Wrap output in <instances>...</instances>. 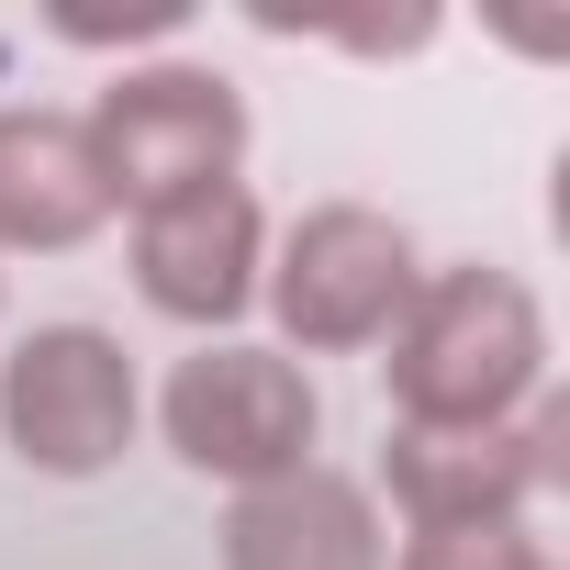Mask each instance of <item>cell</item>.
I'll return each instance as SVG.
<instances>
[{
    "label": "cell",
    "mask_w": 570,
    "mask_h": 570,
    "mask_svg": "<svg viewBox=\"0 0 570 570\" xmlns=\"http://www.w3.org/2000/svg\"><path fill=\"white\" fill-rule=\"evenodd\" d=\"M381 381L392 425H514L548 392V303L492 257H448L381 336Z\"/></svg>",
    "instance_id": "1"
},
{
    "label": "cell",
    "mask_w": 570,
    "mask_h": 570,
    "mask_svg": "<svg viewBox=\"0 0 570 570\" xmlns=\"http://www.w3.org/2000/svg\"><path fill=\"white\" fill-rule=\"evenodd\" d=\"M414 279H425V246L403 213L381 202H314L268 235V279H257V303L279 325V358H358L403 325L414 303Z\"/></svg>",
    "instance_id": "2"
},
{
    "label": "cell",
    "mask_w": 570,
    "mask_h": 570,
    "mask_svg": "<svg viewBox=\"0 0 570 570\" xmlns=\"http://www.w3.org/2000/svg\"><path fill=\"white\" fill-rule=\"evenodd\" d=\"M157 436L224 481V492H257L279 470H303L325 448V392L303 358H279V347H246V336H202L168 381H157Z\"/></svg>",
    "instance_id": "3"
},
{
    "label": "cell",
    "mask_w": 570,
    "mask_h": 570,
    "mask_svg": "<svg viewBox=\"0 0 570 570\" xmlns=\"http://www.w3.org/2000/svg\"><path fill=\"white\" fill-rule=\"evenodd\" d=\"M79 124H90V146H101L112 213H157V202H179V190L246 179V90H235L224 68H202V57L112 68Z\"/></svg>",
    "instance_id": "4"
},
{
    "label": "cell",
    "mask_w": 570,
    "mask_h": 570,
    "mask_svg": "<svg viewBox=\"0 0 570 570\" xmlns=\"http://www.w3.org/2000/svg\"><path fill=\"white\" fill-rule=\"evenodd\" d=\"M135 425H146V381H135L112 325H35V336H12V358H0V448L23 470L101 481V470H124Z\"/></svg>",
    "instance_id": "5"
},
{
    "label": "cell",
    "mask_w": 570,
    "mask_h": 570,
    "mask_svg": "<svg viewBox=\"0 0 570 570\" xmlns=\"http://www.w3.org/2000/svg\"><path fill=\"white\" fill-rule=\"evenodd\" d=\"M570 448V403L537 392L514 425H392L381 448V481L403 525H492V514H537L559 492V459Z\"/></svg>",
    "instance_id": "6"
},
{
    "label": "cell",
    "mask_w": 570,
    "mask_h": 570,
    "mask_svg": "<svg viewBox=\"0 0 570 570\" xmlns=\"http://www.w3.org/2000/svg\"><path fill=\"white\" fill-rule=\"evenodd\" d=\"M124 257H135L146 314H168L190 336H235L257 314V279H268V213H257L246 179H213V190H179V202L135 213Z\"/></svg>",
    "instance_id": "7"
},
{
    "label": "cell",
    "mask_w": 570,
    "mask_h": 570,
    "mask_svg": "<svg viewBox=\"0 0 570 570\" xmlns=\"http://www.w3.org/2000/svg\"><path fill=\"white\" fill-rule=\"evenodd\" d=\"M224 570H392L381 492L336 459H303L224 503Z\"/></svg>",
    "instance_id": "8"
},
{
    "label": "cell",
    "mask_w": 570,
    "mask_h": 570,
    "mask_svg": "<svg viewBox=\"0 0 570 570\" xmlns=\"http://www.w3.org/2000/svg\"><path fill=\"white\" fill-rule=\"evenodd\" d=\"M112 224V179L79 112L0 101V257H68Z\"/></svg>",
    "instance_id": "9"
},
{
    "label": "cell",
    "mask_w": 570,
    "mask_h": 570,
    "mask_svg": "<svg viewBox=\"0 0 570 570\" xmlns=\"http://www.w3.org/2000/svg\"><path fill=\"white\" fill-rule=\"evenodd\" d=\"M392 570H559L537 514H492V525H403Z\"/></svg>",
    "instance_id": "10"
},
{
    "label": "cell",
    "mask_w": 570,
    "mask_h": 570,
    "mask_svg": "<svg viewBox=\"0 0 570 570\" xmlns=\"http://www.w3.org/2000/svg\"><path fill=\"white\" fill-rule=\"evenodd\" d=\"M303 35H314V46H347V57H425L448 23L414 0V12H325V23H303Z\"/></svg>",
    "instance_id": "11"
},
{
    "label": "cell",
    "mask_w": 570,
    "mask_h": 570,
    "mask_svg": "<svg viewBox=\"0 0 570 570\" xmlns=\"http://www.w3.org/2000/svg\"><path fill=\"white\" fill-rule=\"evenodd\" d=\"M190 12L179 0H135V12H57V46H157V35H179Z\"/></svg>",
    "instance_id": "12"
},
{
    "label": "cell",
    "mask_w": 570,
    "mask_h": 570,
    "mask_svg": "<svg viewBox=\"0 0 570 570\" xmlns=\"http://www.w3.org/2000/svg\"><path fill=\"white\" fill-rule=\"evenodd\" d=\"M0 279H12V268H0Z\"/></svg>",
    "instance_id": "13"
}]
</instances>
